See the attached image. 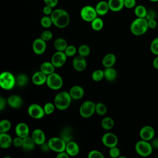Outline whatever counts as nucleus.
<instances>
[{
	"instance_id": "7",
	"label": "nucleus",
	"mask_w": 158,
	"mask_h": 158,
	"mask_svg": "<svg viewBox=\"0 0 158 158\" xmlns=\"http://www.w3.org/2000/svg\"><path fill=\"white\" fill-rule=\"evenodd\" d=\"M98 16L95 7L91 6H85L80 10V17L85 22H91Z\"/></svg>"
},
{
	"instance_id": "14",
	"label": "nucleus",
	"mask_w": 158,
	"mask_h": 158,
	"mask_svg": "<svg viewBox=\"0 0 158 158\" xmlns=\"http://www.w3.org/2000/svg\"><path fill=\"white\" fill-rule=\"evenodd\" d=\"M155 135V130L154 128L149 125L143 127L139 131V136L141 139L146 141L151 140Z\"/></svg>"
},
{
	"instance_id": "58",
	"label": "nucleus",
	"mask_w": 158,
	"mask_h": 158,
	"mask_svg": "<svg viewBox=\"0 0 158 158\" xmlns=\"http://www.w3.org/2000/svg\"><path fill=\"white\" fill-rule=\"evenodd\" d=\"M149 1H151V2H158V0H149Z\"/></svg>"
},
{
	"instance_id": "9",
	"label": "nucleus",
	"mask_w": 158,
	"mask_h": 158,
	"mask_svg": "<svg viewBox=\"0 0 158 158\" xmlns=\"http://www.w3.org/2000/svg\"><path fill=\"white\" fill-rule=\"evenodd\" d=\"M28 115L35 119H40L43 118L44 115V108L38 104H31L28 108Z\"/></svg>"
},
{
	"instance_id": "45",
	"label": "nucleus",
	"mask_w": 158,
	"mask_h": 158,
	"mask_svg": "<svg viewBox=\"0 0 158 158\" xmlns=\"http://www.w3.org/2000/svg\"><path fill=\"white\" fill-rule=\"evenodd\" d=\"M120 149L117 146L110 148L109 149V155L111 157H113V158L118 157L120 156Z\"/></svg>"
},
{
	"instance_id": "28",
	"label": "nucleus",
	"mask_w": 158,
	"mask_h": 158,
	"mask_svg": "<svg viewBox=\"0 0 158 158\" xmlns=\"http://www.w3.org/2000/svg\"><path fill=\"white\" fill-rule=\"evenodd\" d=\"M104 73L105 79L109 81H114L117 77V71L113 67L105 68Z\"/></svg>"
},
{
	"instance_id": "34",
	"label": "nucleus",
	"mask_w": 158,
	"mask_h": 158,
	"mask_svg": "<svg viewBox=\"0 0 158 158\" xmlns=\"http://www.w3.org/2000/svg\"><path fill=\"white\" fill-rule=\"evenodd\" d=\"M16 78V84L20 87L25 86L28 81V78L27 76V75L24 73H20L17 76Z\"/></svg>"
},
{
	"instance_id": "56",
	"label": "nucleus",
	"mask_w": 158,
	"mask_h": 158,
	"mask_svg": "<svg viewBox=\"0 0 158 158\" xmlns=\"http://www.w3.org/2000/svg\"><path fill=\"white\" fill-rule=\"evenodd\" d=\"M152 65L154 69L158 70V56H156V57L152 61Z\"/></svg>"
},
{
	"instance_id": "46",
	"label": "nucleus",
	"mask_w": 158,
	"mask_h": 158,
	"mask_svg": "<svg viewBox=\"0 0 158 158\" xmlns=\"http://www.w3.org/2000/svg\"><path fill=\"white\" fill-rule=\"evenodd\" d=\"M40 38H41L45 41H48L52 39V33L49 30H44L41 33Z\"/></svg>"
},
{
	"instance_id": "42",
	"label": "nucleus",
	"mask_w": 158,
	"mask_h": 158,
	"mask_svg": "<svg viewBox=\"0 0 158 158\" xmlns=\"http://www.w3.org/2000/svg\"><path fill=\"white\" fill-rule=\"evenodd\" d=\"M64 52L67 55V57H72L77 52L76 48L73 45H69L66 48L64 51Z\"/></svg>"
},
{
	"instance_id": "57",
	"label": "nucleus",
	"mask_w": 158,
	"mask_h": 158,
	"mask_svg": "<svg viewBox=\"0 0 158 158\" xmlns=\"http://www.w3.org/2000/svg\"><path fill=\"white\" fill-rule=\"evenodd\" d=\"M152 146L153 148H158V139H154L152 143Z\"/></svg>"
},
{
	"instance_id": "29",
	"label": "nucleus",
	"mask_w": 158,
	"mask_h": 158,
	"mask_svg": "<svg viewBox=\"0 0 158 158\" xmlns=\"http://www.w3.org/2000/svg\"><path fill=\"white\" fill-rule=\"evenodd\" d=\"M67 43L64 38H56L54 42V47L58 51H64L67 47Z\"/></svg>"
},
{
	"instance_id": "30",
	"label": "nucleus",
	"mask_w": 158,
	"mask_h": 158,
	"mask_svg": "<svg viewBox=\"0 0 158 158\" xmlns=\"http://www.w3.org/2000/svg\"><path fill=\"white\" fill-rule=\"evenodd\" d=\"M101 127L102 128L106 130H111L114 126V120L109 117H104L102 120H101Z\"/></svg>"
},
{
	"instance_id": "6",
	"label": "nucleus",
	"mask_w": 158,
	"mask_h": 158,
	"mask_svg": "<svg viewBox=\"0 0 158 158\" xmlns=\"http://www.w3.org/2000/svg\"><path fill=\"white\" fill-rule=\"evenodd\" d=\"M96 104L91 101H86L80 106L79 112L83 118L91 117L96 112Z\"/></svg>"
},
{
	"instance_id": "2",
	"label": "nucleus",
	"mask_w": 158,
	"mask_h": 158,
	"mask_svg": "<svg viewBox=\"0 0 158 158\" xmlns=\"http://www.w3.org/2000/svg\"><path fill=\"white\" fill-rule=\"evenodd\" d=\"M72 98L70 93L67 91H61L57 93L54 99V104L56 108L60 110H64L67 109L72 101Z\"/></svg>"
},
{
	"instance_id": "35",
	"label": "nucleus",
	"mask_w": 158,
	"mask_h": 158,
	"mask_svg": "<svg viewBox=\"0 0 158 158\" xmlns=\"http://www.w3.org/2000/svg\"><path fill=\"white\" fill-rule=\"evenodd\" d=\"M11 128V123L7 119L2 120L0 122V133H7Z\"/></svg>"
},
{
	"instance_id": "31",
	"label": "nucleus",
	"mask_w": 158,
	"mask_h": 158,
	"mask_svg": "<svg viewBox=\"0 0 158 158\" xmlns=\"http://www.w3.org/2000/svg\"><path fill=\"white\" fill-rule=\"evenodd\" d=\"M148 10L143 5H138L135 6L134 12L135 15L139 18H145Z\"/></svg>"
},
{
	"instance_id": "43",
	"label": "nucleus",
	"mask_w": 158,
	"mask_h": 158,
	"mask_svg": "<svg viewBox=\"0 0 158 158\" xmlns=\"http://www.w3.org/2000/svg\"><path fill=\"white\" fill-rule=\"evenodd\" d=\"M63 10L64 9H56L54 10H52L51 14L50 15V17L52 20L53 23L56 20V19L60 16V15L62 14Z\"/></svg>"
},
{
	"instance_id": "39",
	"label": "nucleus",
	"mask_w": 158,
	"mask_h": 158,
	"mask_svg": "<svg viewBox=\"0 0 158 158\" xmlns=\"http://www.w3.org/2000/svg\"><path fill=\"white\" fill-rule=\"evenodd\" d=\"M96 112L99 115H104L107 112V107L102 102L96 104Z\"/></svg>"
},
{
	"instance_id": "37",
	"label": "nucleus",
	"mask_w": 158,
	"mask_h": 158,
	"mask_svg": "<svg viewBox=\"0 0 158 158\" xmlns=\"http://www.w3.org/2000/svg\"><path fill=\"white\" fill-rule=\"evenodd\" d=\"M92 79L95 81H100L104 78V70L98 69L94 70L91 75Z\"/></svg>"
},
{
	"instance_id": "15",
	"label": "nucleus",
	"mask_w": 158,
	"mask_h": 158,
	"mask_svg": "<svg viewBox=\"0 0 158 158\" xmlns=\"http://www.w3.org/2000/svg\"><path fill=\"white\" fill-rule=\"evenodd\" d=\"M72 65L74 69L78 72H82L85 70L87 65L86 60L85 57L80 55L76 56L72 61Z\"/></svg>"
},
{
	"instance_id": "50",
	"label": "nucleus",
	"mask_w": 158,
	"mask_h": 158,
	"mask_svg": "<svg viewBox=\"0 0 158 158\" xmlns=\"http://www.w3.org/2000/svg\"><path fill=\"white\" fill-rule=\"evenodd\" d=\"M45 5L50 6L51 7H54L57 6L58 3V0H43Z\"/></svg>"
},
{
	"instance_id": "3",
	"label": "nucleus",
	"mask_w": 158,
	"mask_h": 158,
	"mask_svg": "<svg viewBox=\"0 0 158 158\" xmlns=\"http://www.w3.org/2000/svg\"><path fill=\"white\" fill-rule=\"evenodd\" d=\"M16 84V78L14 75L7 71L3 72L0 75V86L6 90L12 89Z\"/></svg>"
},
{
	"instance_id": "17",
	"label": "nucleus",
	"mask_w": 158,
	"mask_h": 158,
	"mask_svg": "<svg viewBox=\"0 0 158 158\" xmlns=\"http://www.w3.org/2000/svg\"><path fill=\"white\" fill-rule=\"evenodd\" d=\"M47 76L45 73H44L43 72L38 71L33 73L31 77V81L33 84L35 85L40 86L44 85L45 83H46L47 80Z\"/></svg>"
},
{
	"instance_id": "20",
	"label": "nucleus",
	"mask_w": 158,
	"mask_h": 158,
	"mask_svg": "<svg viewBox=\"0 0 158 158\" xmlns=\"http://www.w3.org/2000/svg\"><path fill=\"white\" fill-rule=\"evenodd\" d=\"M69 93L72 99L78 100L83 98L85 91L81 86L79 85H75L70 89Z\"/></svg>"
},
{
	"instance_id": "13",
	"label": "nucleus",
	"mask_w": 158,
	"mask_h": 158,
	"mask_svg": "<svg viewBox=\"0 0 158 158\" xmlns=\"http://www.w3.org/2000/svg\"><path fill=\"white\" fill-rule=\"evenodd\" d=\"M70 22V16L68 12L64 10L60 16L54 22V25L59 28H64L68 26Z\"/></svg>"
},
{
	"instance_id": "27",
	"label": "nucleus",
	"mask_w": 158,
	"mask_h": 158,
	"mask_svg": "<svg viewBox=\"0 0 158 158\" xmlns=\"http://www.w3.org/2000/svg\"><path fill=\"white\" fill-rule=\"evenodd\" d=\"M54 68L51 62H44L40 66V70L46 75H49L54 72Z\"/></svg>"
},
{
	"instance_id": "53",
	"label": "nucleus",
	"mask_w": 158,
	"mask_h": 158,
	"mask_svg": "<svg viewBox=\"0 0 158 158\" xmlns=\"http://www.w3.org/2000/svg\"><path fill=\"white\" fill-rule=\"evenodd\" d=\"M40 146H41V151H43V152H48V151L50 149V148H49V146L48 143L44 142V143H43V144H41Z\"/></svg>"
},
{
	"instance_id": "47",
	"label": "nucleus",
	"mask_w": 158,
	"mask_h": 158,
	"mask_svg": "<svg viewBox=\"0 0 158 158\" xmlns=\"http://www.w3.org/2000/svg\"><path fill=\"white\" fill-rule=\"evenodd\" d=\"M136 3V0H124V6L127 9L135 8Z\"/></svg>"
},
{
	"instance_id": "36",
	"label": "nucleus",
	"mask_w": 158,
	"mask_h": 158,
	"mask_svg": "<svg viewBox=\"0 0 158 158\" xmlns=\"http://www.w3.org/2000/svg\"><path fill=\"white\" fill-rule=\"evenodd\" d=\"M40 23L43 28H48L51 27L53 22L49 15H44L41 19Z\"/></svg>"
},
{
	"instance_id": "48",
	"label": "nucleus",
	"mask_w": 158,
	"mask_h": 158,
	"mask_svg": "<svg viewBox=\"0 0 158 158\" xmlns=\"http://www.w3.org/2000/svg\"><path fill=\"white\" fill-rule=\"evenodd\" d=\"M23 144V138L17 136L12 139V144L15 147H22Z\"/></svg>"
},
{
	"instance_id": "25",
	"label": "nucleus",
	"mask_w": 158,
	"mask_h": 158,
	"mask_svg": "<svg viewBox=\"0 0 158 158\" xmlns=\"http://www.w3.org/2000/svg\"><path fill=\"white\" fill-rule=\"evenodd\" d=\"M109 9L113 12L121 10L124 6V0H108Z\"/></svg>"
},
{
	"instance_id": "4",
	"label": "nucleus",
	"mask_w": 158,
	"mask_h": 158,
	"mask_svg": "<svg viewBox=\"0 0 158 158\" xmlns=\"http://www.w3.org/2000/svg\"><path fill=\"white\" fill-rule=\"evenodd\" d=\"M153 147L148 141L141 139L135 144V151L138 154L143 157H148L152 152Z\"/></svg>"
},
{
	"instance_id": "10",
	"label": "nucleus",
	"mask_w": 158,
	"mask_h": 158,
	"mask_svg": "<svg viewBox=\"0 0 158 158\" xmlns=\"http://www.w3.org/2000/svg\"><path fill=\"white\" fill-rule=\"evenodd\" d=\"M67 55L64 51H57L51 57V62L55 67L59 68L63 66L67 60Z\"/></svg>"
},
{
	"instance_id": "11",
	"label": "nucleus",
	"mask_w": 158,
	"mask_h": 158,
	"mask_svg": "<svg viewBox=\"0 0 158 158\" xmlns=\"http://www.w3.org/2000/svg\"><path fill=\"white\" fill-rule=\"evenodd\" d=\"M101 140L102 144L109 148L117 146L118 143L117 136L114 133L110 132L103 135Z\"/></svg>"
},
{
	"instance_id": "24",
	"label": "nucleus",
	"mask_w": 158,
	"mask_h": 158,
	"mask_svg": "<svg viewBox=\"0 0 158 158\" xmlns=\"http://www.w3.org/2000/svg\"><path fill=\"white\" fill-rule=\"evenodd\" d=\"M116 62V57L113 53L106 54L102 60V64L105 68L112 67Z\"/></svg>"
},
{
	"instance_id": "21",
	"label": "nucleus",
	"mask_w": 158,
	"mask_h": 158,
	"mask_svg": "<svg viewBox=\"0 0 158 158\" xmlns=\"http://www.w3.org/2000/svg\"><path fill=\"white\" fill-rule=\"evenodd\" d=\"M7 103L9 106L14 109H17L22 106L23 103V100L22 98L16 94L10 96L7 99Z\"/></svg>"
},
{
	"instance_id": "26",
	"label": "nucleus",
	"mask_w": 158,
	"mask_h": 158,
	"mask_svg": "<svg viewBox=\"0 0 158 158\" xmlns=\"http://www.w3.org/2000/svg\"><path fill=\"white\" fill-rule=\"evenodd\" d=\"M36 143L31 138V136H27L23 138L22 148L26 151H31L35 148Z\"/></svg>"
},
{
	"instance_id": "41",
	"label": "nucleus",
	"mask_w": 158,
	"mask_h": 158,
	"mask_svg": "<svg viewBox=\"0 0 158 158\" xmlns=\"http://www.w3.org/2000/svg\"><path fill=\"white\" fill-rule=\"evenodd\" d=\"M44 112L46 115H50L51 114L53 113V112L55 110L56 106L54 105V104L52 103V102H47L44 104Z\"/></svg>"
},
{
	"instance_id": "19",
	"label": "nucleus",
	"mask_w": 158,
	"mask_h": 158,
	"mask_svg": "<svg viewBox=\"0 0 158 158\" xmlns=\"http://www.w3.org/2000/svg\"><path fill=\"white\" fill-rule=\"evenodd\" d=\"M65 151L69 155V156H75L78 154L80 152V148L77 143L70 141L66 143Z\"/></svg>"
},
{
	"instance_id": "55",
	"label": "nucleus",
	"mask_w": 158,
	"mask_h": 158,
	"mask_svg": "<svg viewBox=\"0 0 158 158\" xmlns=\"http://www.w3.org/2000/svg\"><path fill=\"white\" fill-rule=\"evenodd\" d=\"M56 157L57 158H68L69 157V155L65 151H62L58 152Z\"/></svg>"
},
{
	"instance_id": "32",
	"label": "nucleus",
	"mask_w": 158,
	"mask_h": 158,
	"mask_svg": "<svg viewBox=\"0 0 158 158\" xmlns=\"http://www.w3.org/2000/svg\"><path fill=\"white\" fill-rule=\"evenodd\" d=\"M60 137L66 143L72 141V130L70 128H65L63 129L60 133Z\"/></svg>"
},
{
	"instance_id": "52",
	"label": "nucleus",
	"mask_w": 158,
	"mask_h": 158,
	"mask_svg": "<svg viewBox=\"0 0 158 158\" xmlns=\"http://www.w3.org/2000/svg\"><path fill=\"white\" fill-rule=\"evenodd\" d=\"M148 21L149 28L154 29L157 27V22H156V20L155 19L149 20H148Z\"/></svg>"
},
{
	"instance_id": "40",
	"label": "nucleus",
	"mask_w": 158,
	"mask_h": 158,
	"mask_svg": "<svg viewBox=\"0 0 158 158\" xmlns=\"http://www.w3.org/2000/svg\"><path fill=\"white\" fill-rule=\"evenodd\" d=\"M150 50L153 54L158 56V37L155 38L151 41L150 45Z\"/></svg>"
},
{
	"instance_id": "12",
	"label": "nucleus",
	"mask_w": 158,
	"mask_h": 158,
	"mask_svg": "<svg viewBox=\"0 0 158 158\" xmlns=\"http://www.w3.org/2000/svg\"><path fill=\"white\" fill-rule=\"evenodd\" d=\"M32 49L33 52L37 55L43 54L46 49V43L41 38L35 39L32 44Z\"/></svg>"
},
{
	"instance_id": "38",
	"label": "nucleus",
	"mask_w": 158,
	"mask_h": 158,
	"mask_svg": "<svg viewBox=\"0 0 158 158\" xmlns=\"http://www.w3.org/2000/svg\"><path fill=\"white\" fill-rule=\"evenodd\" d=\"M78 52L80 56L85 57L89 54L90 48L87 44H81L78 49Z\"/></svg>"
},
{
	"instance_id": "22",
	"label": "nucleus",
	"mask_w": 158,
	"mask_h": 158,
	"mask_svg": "<svg viewBox=\"0 0 158 158\" xmlns=\"http://www.w3.org/2000/svg\"><path fill=\"white\" fill-rule=\"evenodd\" d=\"M95 9L96 10L98 15L100 16H102L107 14L109 10H110L108 2L106 1H99L95 6Z\"/></svg>"
},
{
	"instance_id": "16",
	"label": "nucleus",
	"mask_w": 158,
	"mask_h": 158,
	"mask_svg": "<svg viewBox=\"0 0 158 158\" xmlns=\"http://www.w3.org/2000/svg\"><path fill=\"white\" fill-rule=\"evenodd\" d=\"M31 136L34 140L36 144H38V145L42 144L45 142V140H46L45 133L40 128L35 129L33 131Z\"/></svg>"
},
{
	"instance_id": "8",
	"label": "nucleus",
	"mask_w": 158,
	"mask_h": 158,
	"mask_svg": "<svg viewBox=\"0 0 158 158\" xmlns=\"http://www.w3.org/2000/svg\"><path fill=\"white\" fill-rule=\"evenodd\" d=\"M48 143L50 149L54 152H60L65 151L66 143L60 137H52Z\"/></svg>"
},
{
	"instance_id": "33",
	"label": "nucleus",
	"mask_w": 158,
	"mask_h": 158,
	"mask_svg": "<svg viewBox=\"0 0 158 158\" xmlns=\"http://www.w3.org/2000/svg\"><path fill=\"white\" fill-rule=\"evenodd\" d=\"M91 26L94 31H99L104 27V22L102 19L97 17L91 22Z\"/></svg>"
},
{
	"instance_id": "54",
	"label": "nucleus",
	"mask_w": 158,
	"mask_h": 158,
	"mask_svg": "<svg viewBox=\"0 0 158 158\" xmlns=\"http://www.w3.org/2000/svg\"><path fill=\"white\" fill-rule=\"evenodd\" d=\"M7 101L2 97L0 98V110H2L6 107Z\"/></svg>"
},
{
	"instance_id": "1",
	"label": "nucleus",
	"mask_w": 158,
	"mask_h": 158,
	"mask_svg": "<svg viewBox=\"0 0 158 158\" xmlns=\"http://www.w3.org/2000/svg\"><path fill=\"white\" fill-rule=\"evenodd\" d=\"M149 28L148 21L146 18L135 19L130 25V31L135 36H141L144 35Z\"/></svg>"
},
{
	"instance_id": "49",
	"label": "nucleus",
	"mask_w": 158,
	"mask_h": 158,
	"mask_svg": "<svg viewBox=\"0 0 158 158\" xmlns=\"http://www.w3.org/2000/svg\"><path fill=\"white\" fill-rule=\"evenodd\" d=\"M156 17V12L155 10H154L153 9L148 10V12L145 17L148 20L155 19Z\"/></svg>"
},
{
	"instance_id": "44",
	"label": "nucleus",
	"mask_w": 158,
	"mask_h": 158,
	"mask_svg": "<svg viewBox=\"0 0 158 158\" xmlns=\"http://www.w3.org/2000/svg\"><path fill=\"white\" fill-rule=\"evenodd\" d=\"M88 158H104V155L99 151L92 150L91 151L88 155Z\"/></svg>"
},
{
	"instance_id": "51",
	"label": "nucleus",
	"mask_w": 158,
	"mask_h": 158,
	"mask_svg": "<svg viewBox=\"0 0 158 158\" xmlns=\"http://www.w3.org/2000/svg\"><path fill=\"white\" fill-rule=\"evenodd\" d=\"M52 7L46 6L45 5L43 8V13L45 15H49L51 14L52 12Z\"/></svg>"
},
{
	"instance_id": "23",
	"label": "nucleus",
	"mask_w": 158,
	"mask_h": 158,
	"mask_svg": "<svg viewBox=\"0 0 158 158\" xmlns=\"http://www.w3.org/2000/svg\"><path fill=\"white\" fill-rule=\"evenodd\" d=\"M12 144V139L7 133H0V146L3 149L9 148Z\"/></svg>"
},
{
	"instance_id": "18",
	"label": "nucleus",
	"mask_w": 158,
	"mask_h": 158,
	"mask_svg": "<svg viewBox=\"0 0 158 158\" xmlns=\"http://www.w3.org/2000/svg\"><path fill=\"white\" fill-rule=\"evenodd\" d=\"M15 131L17 136L24 138L28 136L30 130L28 126L25 123L21 122L16 125Z\"/></svg>"
},
{
	"instance_id": "5",
	"label": "nucleus",
	"mask_w": 158,
	"mask_h": 158,
	"mask_svg": "<svg viewBox=\"0 0 158 158\" xmlns=\"http://www.w3.org/2000/svg\"><path fill=\"white\" fill-rule=\"evenodd\" d=\"M46 83L50 89L57 90L62 88L63 85V80L59 74L53 72L47 76Z\"/></svg>"
}]
</instances>
